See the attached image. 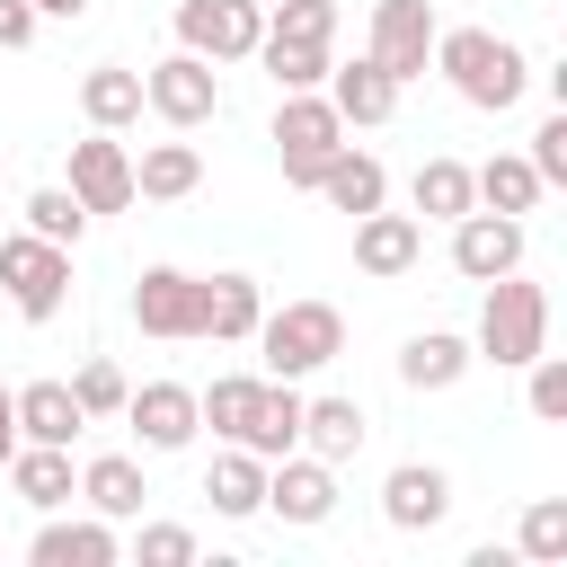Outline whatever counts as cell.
<instances>
[{
    "instance_id": "obj_1",
    "label": "cell",
    "mask_w": 567,
    "mask_h": 567,
    "mask_svg": "<svg viewBox=\"0 0 567 567\" xmlns=\"http://www.w3.org/2000/svg\"><path fill=\"white\" fill-rule=\"evenodd\" d=\"M425 71H443L478 115H505V106L532 89L523 44H514V35H496V27H434V62H425Z\"/></svg>"
},
{
    "instance_id": "obj_2",
    "label": "cell",
    "mask_w": 567,
    "mask_h": 567,
    "mask_svg": "<svg viewBox=\"0 0 567 567\" xmlns=\"http://www.w3.org/2000/svg\"><path fill=\"white\" fill-rule=\"evenodd\" d=\"M540 346H549V292H540V284H523V266H514V275H496V284H487L470 354H478V363H496V372H523Z\"/></svg>"
},
{
    "instance_id": "obj_3",
    "label": "cell",
    "mask_w": 567,
    "mask_h": 567,
    "mask_svg": "<svg viewBox=\"0 0 567 567\" xmlns=\"http://www.w3.org/2000/svg\"><path fill=\"white\" fill-rule=\"evenodd\" d=\"M248 346L266 354L275 381H310V372H328V363L346 354V310H337V301H284V310L257 319Z\"/></svg>"
},
{
    "instance_id": "obj_4",
    "label": "cell",
    "mask_w": 567,
    "mask_h": 567,
    "mask_svg": "<svg viewBox=\"0 0 567 567\" xmlns=\"http://www.w3.org/2000/svg\"><path fill=\"white\" fill-rule=\"evenodd\" d=\"M0 292H9V310L18 319H62V301H71V248H53V239H35V230H9L0 239Z\"/></svg>"
},
{
    "instance_id": "obj_5",
    "label": "cell",
    "mask_w": 567,
    "mask_h": 567,
    "mask_svg": "<svg viewBox=\"0 0 567 567\" xmlns=\"http://www.w3.org/2000/svg\"><path fill=\"white\" fill-rule=\"evenodd\" d=\"M346 142V115L328 106V89H284L275 106V159H284V186H310L328 168V151Z\"/></svg>"
},
{
    "instance_id": "obj_6",
    "label": "cell",
    "mask_w": 567,
    "mask_h": 567,
    "mask_svg": "<svg viewBox=\"0 0 567 567\" xmlns=\"http://www.w3.org/2000/svg\"><path fill=\"white\" fill-rule=\"evenodd\" d=\"M142 106L168 124V133H195V124H213L221 115V80H213V62L204 53H159L151 71H142Z\"/></svg>"
},
{
    "instance_id": "obj_7",
    "label": "cell",
    "mask_w": 567,
    "mask_h": 567,
    "mask_svg": "<svg viewBox=\"0 0 567 567\" xmlns=\"http://www.w3.org/2000/svg\"><path fill=\"white\" fill-rule=\"evenodd\" d=\"M266 35V0H177V44L204 53L213 71L221 62H248Z\"/></svg>"
},
{
    "instance_id": "obj_8",
    "label": "cell",
    "mask_w": 567,
    "mask_h": 567,
    "mask_svg": "<svg viewBox=\"0 0 567 567\" xmlns=\"http://www.w3.org/2000/svg\"><path fill=\"white\" fill-rule=\"evenodd\" d=\"M133 328H142V337H168V346L204 337V275H186V266H142V284H133Z\"/></svg>"
},
{
    "instance_id": "obj_9",
    "label": "cell",
    "mask_w": 567,
    "mask_h": 567,
    "mask_svg": "<svg viewBox=\"0 0 567 567\" xmlns=\"http://www.w3.org/2000/svg\"><path fill=\"white\" fill-rule=\"evenodd\" d=\"M523 266V221L514 213H487V204H470L461 221H452V275H470V284H496V275H514Z\"/></svg>"
},
{
    "instance_id": "obj_10",
    "label": "cell",
    "mask_w": 567,
    "mask_h": 567,
    "mask_svg": "<svg viewBox=\"0 0 567 567\" xmlns=\"http://www.w3.org/2000/svg\"><path fill=\"white\" fill-rule=\"evenodd\" d=\"M266 514H284V523H328L337 514V461H319V452H284V461H266Z\"/></svg>"
},
{
    "instance_id": "obj_11",
    "label": "cell",
    "mask_w": 567,
    "mask_h": 567,
    "mask_svg": "<svg viewBox=\"0 0 567 567\" xmlns=\"http://www.w3.org/2000/svg\"><path fill=\"white\" fill-rule=\"evenodd\" d=\"M363 53H372L399 89H408V80H425V62H434V9H425V0H381V9H372V44H363Z\"/></svg>"
},
{
    "instance_id": "obj_12",
    "label": "cell",
    "mask_w": 567,
    "mask_h": 567,
    "mask_svg": "<svg viewBox=\"0 0 567 567\" xmlns=\"http://www.w3.org/2000/svg\"><path fill=\"white\" fill-rule=\"evenodd\" d=\"M71 195L89 204V221L97 213H133V151L89 124V142H71Z\"/></svg>"
},
{
    "instance_id": "obj_13",
    "label": "cell",
    "mask_w": 567,
    "mask_h": 567,
    "mask_svg": "<svg viewBox=\"0 0 567 567\" xmlns=\"http://www.w3.org/2000/svg\"><path fill=\"white\" fill-rule=\"evenodd\" d=\"M416 257H425V221L416 213H354V266L372 275V284H399V275H416Z\"/></svg>"
},
{
    "instance_id": "obj_14",
    "label": "cell",
    "mask_w": 567,
    "mask_h": 567,
    "mask_svg": "<svg viewBox=\"0 0 567 567\" xmlns=\"http://www.w3.org/2000/svg\"><path fill=\"white\" fill-rule=\"evenodd\" d=\"M124 425L142 434V452H186L204 416H195L186 381H142V390H124Z\"/></svg>"
},
{
    "instance_id": "obj_15",
    "label": "cell",
    "mask_w": 567,
    "mask_h": 567,
    "mask_svg": "<svg viewBox=\"0 0 567 567\" xmlns=\"http://www.w3.org/2000/svg\"><path fill=\"white\" fill-rule=\"evenodd\" d=\"M381 514H390V532H434V523L452 514V470L399 461V470L381 478Z\"/></svg>"
},
{
    "instance_id": "obj_16",
    "label": "cell",
    "mask_w": 567,
    "mask_h": 567,
    "mask_svg": "<svg viewBox=\"0 0 567 567\" xmlns=\"http://www.w3.org/2000/svg\"><path fill=\"white\" fill-rule=\"evenodd\" d=\"M27 558H35V567H115V558H124V540H115V523H106V514H71V523H62V514H44V532L27 540Z\"/></svg>"
},
{
    "instance_id": "obj_17",
    "label": "cell",
    "mask_w": 567,
    "mask_h": 567,
    "mask_svg": "<svg viewBox=\"0 0 567 567\" xmlns=\"http://www.w3.org/2000/svg\"><path fill=\"white\" fill-rule=\"evenodd\" d=\"M310 195H328V213H372V204H390V168L372 159V151H354V142H337L328 151V168L310 177Z\"/></svg>"
},
{
    "instance_id": "obj_18",
    "label": "cell",
    "mask_w": 567,
    "mask_h": 567,
    "mask_svg": "<svg viewBox=\"0 0 567 567\" xmlns=\"http://www.w3.org/2000/svg\"><path fill=\"white\" fill-rule=\"evenodd\" d=\"M9 487H18V505H35V514H62V505L80 496L71 443H18V452H9Z\"/></svg>"
},
{
    "instance_id": "obj_19",
    "label": "cell",
    "mask_w": 567,
    "mask_h": 567,
    "mask_svg": "<svg viewBox=\"0 0 567 567\" xmlns=\"http://www.w3.org/2000/svg\"><path fill=\"white\" fill-rule=\"evenodd\" d=\"M328 106H337L346 124H390V115H399V80H390L372 53L328 62Z\"/></svg>"
},
{
    "instance_id": "obj_20",
    "label": "cell",
    "mask_w": 567,
    "mask_h": 567,
    "mask_svg": "<svg viewBox=\"0 0 567 567\" xmlns=\"http://www.w3.org/2000/svg\"><path fill=\"white\" fill-rule=\"evenodd\" d=\"M204 186V151L195 142H151L133 159V204H186Z\"/></svg>"
},
{
    "instance_id": "obj_21",
    "label": "cell",
    "mask_w": 567,
    "mask_h": 567,
    "mask_svg": "<svg viewBox=\"0 0 567 567\" xmlns=\"http://www.w3.org/2000/svg\"><path fill=\"white\" fill-rule=\"evenodd\" d=\"M142 461L133 452H97V461H80V505L89 514H106V523H133L142 514Z\"/></svg>"
},
{
    "instance_id": "obj_22",
    "label": "cell",
    "mask_w": 567,
    "mask_h": 567,
    "mask_svg": "<svg viewBox=\"0 0 567 567\" xmlns=\"http://www.w3.org/2000/svg\"><path fill=\"white\" fill-rule=\"evenodd\" d=\"M257 319H266V292H257V275H204V337H221V346H248V337H257Z\"/></svg>"
},
{
    "instance_id": "obj_23",
    "label": "cell",
    "mask_w": 567,
    "mask_h": 567,
    "mask_svg": "<svg viewBox=\"0 0 567 567\" xmlns=\"http://www.w3.org/2000/svg\"><path fill=\"white\" fill-rule=\"evenodd\" d=\"M470 363H478V354H470V337H452V328H416V337L399 346V381H408V390H452Z\"/></svg>"
},
{
    "instance_id": "obj_24",
    "label": "cell",
    "mask_w": 567,
    "mask_h": 567,
    "mask_svg": "<svg viewBox=\"0 0 567 567\" xmlns=\"http://www.w3.org/2000/svg\"><path fill=\"white\" fill-rule=\"evenodd\" d=\"M18 399V443H80V399H71V381H27V390H9Z\"/></svg>"
},
{
    "instance_id": "obj_25",
    "label": "cell",
    "mask_w": 567,
    "mask_h": 567,
    "mask_svg": "<svg viewBox=\"0 0 567 567\" xmlns=\"http://www.w3.org/2000/svg\"><path fill=\"white\" fill-rule=\"evenodd\" d=\"M204 496H213V514H230V523H248V514H266V461H257L248 443H230V452H213V470H204Z\"/></svg>"
},
{
    "instance_id": "obj_26",
    "label": "cell",
    "mask_w": 567,
    "mask_h": 567,
    "mask_svg": "<svg viewBox=\"0 0 567 567\" xmlns=\"http://www.w3.org/2000/svg\"><path fill=\"white\" fill-rule=\"evenodd\" d=\"M363 434H372V416H363L354 399H301V452H319V461H354Z\"/></svg>"
},
{
    "instance_id": "obj_27",
    "label": "cell",
    "mask_w": 567,
    "mask_h": 567,
    "mask_svg": "<svg viewBox=\"0 0 567 567\" xmlns=\"http://www.w3.org/2000/svg\"><path fill=\"white\" fill-rule=\"evenodd\" d=\"M80 115H89L97 133H124V124H142V71H124V62H97V71L80 80Z\"/></svg>"
},
{
    "instance_id": "obj_28",
    "label": "cell",
    "mask_w": 567,
    "mask_h": 567,
    "mask_svg": "<svg viewBox=\"0 0 567 567\" xmlns=\"http://www.w3.org/2000/svg\"><path fill=\"white\" fill-rule=\"evenodd\" d=\"M257 399H266V372H221L213 390H195V416H204L221 443H248V425H257Z\"/></svg>"
},
{
    "instance_id": "obj_29",
    "label": "cell",
    "mask_w": 567,
    "mask_h": 567,
    "mask_svg": "<svg viewBox=\"0 0 567 567\" xmlns=\"http://www.w3.org/2000/svg\"><path fill=\"white\" fill-rule=\"evenodd\" d=\"M470 195H478L487 213H514V221H523V213H532V204H540L549 186L532 177V159H523V151H496L487 168H470Z\"/></svg>"
},
{
    "instance_id": "obj_30",
    "label": "cell",
    "mask_w": 567,
    "mask_h": 567,
    "mask_svg": "<svg viewBox=\"0 0 567 567\" xmlns=\"http://www.w3.org/2000/svg\"><path fill=\"white\" fill-rule=\"evenodd\" d=\"M248 452H257V461H284V452H301V390H292V381H275V372H266V399H257Z\"/></svg>"
},
{
    "instance_id": "obj_31",
    "label": "cell",
    "mask_w": 567,
    "mask_h": 567,
    "mask_svg": "<svg viewBox=\"0 0 567 567\" xmlns=\"http://www.w3.org/2000/svg\"><path fill=\"white\" fill-rule=\"evenodd\" d=\"M408 204H416L425 221H461L478 195H470V168H461V159H425V168L408 177Z\"/></svg>"
},
{
    "instance_id": "obj_32",
    "label": "cell",
    "mask_w": 567,
    "mask_h": 567,
    "mask_svg": "<svg viewBox=\"0 0 567 567\" xmlns=\"http://www.w3.org/2000/svg\"><path fill=\"white\" fill-rule=\"evenodd\" d=\"M514 558H532V567H558V558H567V496H532V505H523Z\"/></svg>"
},
{
    "instance_id": "obj_33",
    "label": "cell",
    "mask_w": 567,
    "mask_h": 567,
    "mask_svg": "<svg viewBox=\"0 0 567 567\" xmlns=\"http://www.w3.org/2000/svg\"><path fill=\"white\" fill-rule=\"evenodd\" d=\"M18 213H27V230H35V239H53V248H80V230H89V204H80L71 186H35Z\"/></svg>"
},
{
    "instance_id": "obj_34",
    "label": "cell",
    "mask_w": 567,
    "mask_h": 567,
    "mask_svg": "<svg viewBox=\"0 0 567 567\" xmlns=\"http://www.w3.org/2000/svg\"><path fill=\"white\" fill-rule=\"evenodd\" d=\"M266 35L275 44H337V0H275Z\"/></svg>"
},
{
    "instance_id": "obj_35",
    "label": "cell",
    "mask_w": 567,
    "mask_h": 567,
    "mask_svg": "<svg viewBox=\"0 0 567 567\" xmlns=\"http://www.w3.org/2000/svg\"><path fill=\"white\" fill-rule=\"evenodd\" d=\"M257 62L275 71V89H328V44H275V35H257Z\"/></svg>"
},
{
    "instance_id": "obj_36",
    "label": "cell",
    "mask_w": 567,
    "mask_h": 567,
    "mask_svg": "<svg viewBox=\"0 0 567 567\" xmlns=\"http://www.w3.org/2000/svg\"><path fill=\"white\" fill-rule=\"evenodd\" d=\"M124 390H133V381H124V372H115L106 354L71 372V399H80V416H124Z\"/></svg>"
},
{
    "instance_id": "obj_37",
    "label": "cell",
    "mask_w": 567,
    "mask_h": 567,
    "mask_svg": "<svg viewBox=\"0 0 567 567\" xmlns=\"http://www.w3.org/2000/svg\"><path fill=\"white\" fill-rule=\"evenodd\" d=\"M523 372H532V416H540V425H558V416H567V354H549V346H540Z\"/></svg>"
},
{
    "instance_id": "obj_38",
    "label": "cell",
    "mask_w": 567,
    "mask_h": 567,
    "mask_svg": "<svg viewBox=\"0 0 567 567\" xmlns=\"http://www.w3.org/2000/svg\"><path fill=\"white\" fill-rule=\"evenodd\" d=\"M133 558H142V567H195V532H186V523H142Z\"/></svg>"
},
{
    "instance_id": "obj_39",
    "label": "cell",
    "mask_w": 567,
    "mask_h": 567,
    "mask_svg": "<svg viewBox=\"0 0 567 567\" xmlns=\"http://www.w3.org/2000/svg\"><path fill=\"white\" fill-rule=\"evenodd\" d=\"M523 159H532V177H540V186H567V106L532 133V151H523Z\"/></svg>"
},
{
    "instance_id": "obj_40",
    "label": "cell",
    "mask_w": 567,
    "mask_h": 567,
    "mask_svg": "<svg viewBox=\"0 0 567 567\" xmlns=\"http://www.w3.org/2000/svg\"><path fill=\"white\" fill-rule=\"evenodd\" d=\"M35 27H44V18H35V0H0V53H27V44H35Z\"/></svg>"
},
{
    "instance_id": "obj_41",
    "label": "cell",
    "mask_w": 567,
    "mask_h": 567,
    "mask_svg": "<svg viewBox=\"0 0 567 567\" xmlns=\"http://www.w3.org/2000/svg\"><path fill=\"white\" fill-rule=\"evenodd\" d=\"M9 452H18V399L0 390V470H9Z\"/></svg>"
},
{
    "instance_id": "obj_42",
    "label": "cell",
    "mask_w": 567,
    "mask_h": 567,
    "mask_svg": "<svg viewBox=\"0 0 567 567\" xmlns=\"http://www.w3.org/2000/svg\"><path fill=\"white\" fill-rule=\"evenodd\" d=\"M35 18H89V0H35Z\"/></svg>"
}]
</instances>
